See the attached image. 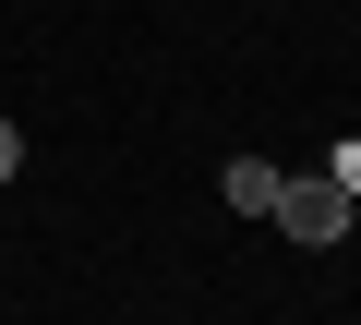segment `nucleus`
I'll return each mask as SVG.
<instances>
[{
  "mask_svg": "<svg viewBox=\"0 0 361 325\" xmlns=\"http://www.w3.org/2000/svg\"><path fill=\"white\" fill-rule=\"evenodd\" d=\"M265 217H277L289 241H313V253H325V241H349V217H361V193H349L337 169H301V181H277V205H265Z\"/></svg>",
  "mask_w": 361,
  "mask_h": 325,
  "instance_id": "obj_1",
  "label": "nucleus"
},
{
  "mask_svg": "<svg viewBox=\"0 0 361 325\" xmlns=\"http://www.w3.org/2000/svg\"><path fill=\"white\" fill-rule=\"evenodd\" d=\"M277 181H289V169H265V157H229V205H241V217H265V205H277Z\"/></svg>",
  "mask_w": 361,
  "mask_h": 325,
  "instance_id": "obj_2",
  "label": "nucleus"
},
{
  "mask_svg": "<svg viewBox=\"0 0 361 325\" xmlns=\"http://www.w3.org/2000/svg\"><path fill=\"white\" fill-rule=\"evenodd\" d=\"M325 169H337L349 193H361V133H349V145H325Z\"/></svg>",
  "mask_w": 361,
  "mask_h": 325,
  "instance_id": "obj_3",
  "label": "nucleus"
},
{
  "mask_svg": "<svg viewBox=\"0 0 361 325\" xmlns=\"http://www.w3.org/2000/svg\"><path fill=\"white\" fill-rule=\"evenodd\" d=\"M13 169H25V133H13V121H0V181H13Z\"/></svg>",
  "mask_w": 361,
  "mask_h": 325,
  "instance_id": "obj_4",
  "label": "nucleus"
}]
</instances>
